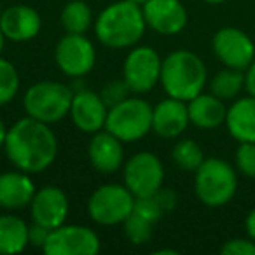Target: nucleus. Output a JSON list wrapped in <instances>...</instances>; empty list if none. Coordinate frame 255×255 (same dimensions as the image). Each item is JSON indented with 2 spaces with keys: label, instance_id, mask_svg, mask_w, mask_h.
Returning <instances> with one entry per match:
<instances>
[{
  "label": "nucleus",
  "instance_id": "obj_3",
  "mask_svg": "<svg viewBox=\"0 0 255 255\" xmlns=\"http://www.w3.org/2000/svg\"><path fill=\"white\" fill-rule=\"evenodd\" d=\"M206 67L192 51H173L163 60L159 82L164 93L171 98L189 102L206 86Z\"/></svg>",
  "mask_w": 255,
  "mask_h": 255
},
{
  "label": "nucleus",
  "instance_id": "obj_12",
  "mask_svg": "<svg viewBox=\"0 0 255 255\" xmlns=\"http://www.w3.org/2000/svg\"><path fill=\"white\" fill-rule=\"evenodd\" d=\"M212 47L224 67L247 70L248 65L255 60L254 40L236 26H224L217 30L212 40Z\"/></svg>",
  "mask_w": 255,
  "mask_h": 255
},
{
  "label": "nucleus",
  "instance_id": "obj_18",
  "mask_svg": "<svg viewBox=\"0 0 255 255\" xmlns=\"http://www.w3.org/2000/svg\"><path fill=\"white\" fill-rule=\"evenodd\" d=\"M124 142H121L112 133L96 131L88 147V157L91 166L103 175L116 173L124 164Z\"/></svg>",
  "mask_w": 255,
  "mask_h": 255
},
{
  "label": "nucleus",
  "instance_id": "obj_37",
  "mask_svg": "<svg viewBox=\"0 0 255 255\" xmlns=\"http://www.w3.org/2000/svg\"><path fill=\"white\" fill-rule=\"evenodd\" d=\"M154 254H156V255H177L178 252L177 250H168V248H166V250H156Z\"/></svg>",
  "mask_w": 255,
  "mask_h": 255
},
{
  "label": "nucleus",
  "instance_id": "obj_5",
  "mask_svg": "<svg viewBox=\"0 0 255 255\" xmlns=\"http://www.w3.org/2000/svg\"><path fill=\"white\" fill-rule=\"evenodd\" d=\"M72 98L74 93L63 82L40 81L26 89L23 107L28 117L46 124H54L70 114Z\"/></svg>",
  "mask_w": 255,
  "mask_h": 255
},
{
  "label": "nucleus",
  "instance_id": "obj_16",
  "mask_svg": "<svg viewBox=\"0 0 255 255\" xmlns=\"http://www.w3.org/2000/svg\"><path fill=\"white\" fill-rule=\"evenodd\" d=\"M42 18L33 7L16 4L0 12V30L12 42H26L39 35Z\"/></svg>",
  "mask_w": 255,
  "mask_h": 255
},
{
  "label": "nucleus",
  "instance_id": "obj_30",
  "mask_svg": "<svg viewBox=\"0 0 255 255\" xmlns=\"http://www.w3.org/2000/svg\"><path fill=\"white\" fill-rule=\"evenodd\" d=\"M128 93H131V91H129V88H128V84L124 82V79H123V81L109 82V84L102 89L100 96H102V100L105 102V105L110 109V107L117 105V103H121L123 100H126Z\"/></svg>",
  "mask_w": 255,
  "mask_h": 255
},
{
  "label": "nucleus",
  "instance_id": "obj_14",
  "mask_svg": "<svg viewBox=\"0 0 255 255\" xmlns=\"http://www.w3.org/2000/svg\"><path fill=\"white\" fill-rule=\"evenodd\" d=\"M142 12L147 26L159 35H177L187 25V9L180 0H147Z\"/></svg>",
  "mask_w": 255,
  "mask_h": 255
},
{
  "label": "nucleus",
  "instance_id": "obj_26",
  "mask_svg": "<svg viewBox=\"0 0 255 255\" xmlns=\"http://www.w3.org/2000/svg\"><path fill=\"white\" fill-rule=\"evenodd\" d=\"M19 91V74L11 61L0 58V107L14 100Z\"/></svg>",
  "mask_w": 255,
  "mask_h": 255
},
{
  "label": "nucleus",
  "instance_id": "obj_1",
  "mask_svg": "<svg viewBox=\"0 0 255 255\" xmlns=\"http://www.w3.org/2000/svg\"><path fill=\"white\" fill-rule=\"evenodd\" d=\"M4 150L16 170L42 173L58 156V138L49 124L23 117L7 129Z\"/></svg>",
  "mask_w": 255,
  "mask_h": 255
},
{
  "label": "nucleus",
  "instance_id": "obj_31",
  "mask_svg": "<svg viewBox=\"0 0 255 255\" xmlns=\"http://www.w3.org/2000/svg\"><path fill=\"white\" fill-rule=\"evenodd\" d=\"M222 255H255V241L250 238H233L220 248Z\"/></svg>",
  "mask_w": 255,
  "mask_h": 255
},
{
  "label": "nucleus",
  "instance_id": "obj_33",
  "mask_svg": "<svg viewBox=\"0 0 255 255\" xmlns=\"http://www.w3.org/2000/svg\"><path fill=\"white\" fill-rule=\"evenodd\" d=\"M156 198H157V201H159V205L163 206L164 212H170V210H173L175 206H177V196H175V192L170 191V189L161 187L159 191L156 192Z\"/></svg>",
  "mask_w": 255,
  "mask_h": 255
},
{
  "label": "nucleus",
  "instance_id": "obj_6",
  "mask_svg": "<svg viewBox=\"0 0 255 255\" xmlns=\"http://www.w3.org/2000/svg\"><path fill=\"white\" fill-rule=\"evenodd\" d=\"M121 142H136L152 129V107L142 98L123 100L110 107L105 128Z\"/></svg>",
  "mask_w": 255,
  "mask_h": 255
},
{
  "label": "nucleus",
  "instance_id": "obj_4",
  "mask_svg": "<svg viewBox=\"0 0 255 255\" xmlns=\"http://www.w3.org/2000/svg\"><path fill=\"white\" fill-rule=\"evenodd\" d=\"M194 173V192L203 205L219 208L227 205L236 194L238 177L227 161L220 157H205Z\"/></svg>",
  "mask_w": 255,
  "mask_h": 255
},
{
  "label": "nucleus",
  "instance_id": "obj_2",
  "mask_svg": "<svg viewBox=\"0 0 255 255\" xmlns=\"http://www.w3.org/2000/svg\"><path fill=\"white\" fill-rule=\"evenodd\" d=\"M147 28L142 5L119 0L107 5L95 23L96 39L110 49L135 47Z\"/></svg>",
  "mask_w": 255,
  "mask_h": 255
},
{
  "label": "nucleus",
  "instance_id": "obj_28",
  "mask_svg": "<svg viewBox=\"0 0 255 255\" xmlns=\"http://www.w3.org/2000/svg\"><path fill=\"white\" fill-rule=\"evenodd\" d=\"M236 168L241 175L248 178H255V143L254 142H240L234 154Z\"/></svg>",
  "mask_w": 255,
  "mask_h": 255
},
{
  "label": "nucleus",
  "instance_id": "obj_8",
  "mask_svg": "<svg viewBox=\"0 0 255 255\" xmlns=\"http://www.w3.org/2000/svg\"><path fill=\"white\" fill-rule=\"evenodd\" d=\"M123 178L135 198H149L163 187V163L152 152H136L124 163Z\"/></svg>",
  "mask_w": 255,
  "mask_h": 255
},
{
  "label": "nucleus",
  "instance_id": "obj_7",
  "mask_svg": "<svg viewBox=\"0 0 255 255\" xmlns=\"http://www.w3.org/2000/svg\"><path fill=\"white\" fill-rule=\"evenodd\" d=\"M135 196L126 185L105 184L100 185L88 199V213L93 222L100 226H117L131 215Z\"/></svg>",
  "mask_w": 255,
  "mask_h": 255
},
{
  "label": "nucleus",
  "instance_id": "obj_40",
  "mask_svg": "<svg viewBox=\"0 0 255 255\" xmlns=\"http://www.w3.org/2000/svg\"><path fill=\"white\" fill-rule=\"evenodd\" d=\"M129 2H133V4H136V5H143L147 0H129Z\"/></svg>",
  "mask_w": 255,
  "mask_h": 255
},
{
  "label": "nucleus",
  "instance_id": "obj_25",
  "mask_svg": "<svg viewBox=\"0 0 255 255\" xmlns=\"http://www.w3.org/2000/svg\"><path fill=\"white\" fill-rule=\"evenodd\" d=\"M171 159L180 170L196 171L205 161V154H203V149L194 140L184 138L175 143L173 150H171Z\"/></svg>",
  "mask_w": 255,
  "mask_h": 255
},
{
  "label": "nucleus",
  "instance_id": "obj_17",
  "mask_svg": "<svg viewBox=\"0 0 255 255\" xmlns=\"http://www.w3.org/2000/svg\"><path fill=\"white\" fill-rule=\"evenodd\" d=\"M189 124L187 102L168 96L152 109V131L161 138H177Z\"/></svg>",
  "mask_w": 255,
  "mask_h": 255
},
{
  "label": "nucleus",
  "instance_id": "obj_20",
  "mask_svg": "<svg viewBox=\"0 0 255 255\" xmlns=\"http://www.w3.org/2000/svg\"><path fill=\"white\" fill-rule=\"evenodd\" d=\"M189 121L199 129H215L226 124L227 107L212 93H199L187 102Z\"/></svg>",
  "mask_w": 255,
  "mask_h": 255
},
{
  "label": "nucleus",
  "instance_id": "obj_36",
  "mask_svg": "<svg viewBox=\"0 0 255 255\" xmlns=\"http://www.w3.org/2000/svg\"><path fill=\"white\" fill-rule=\"evenodd\" d=\"M7 129H9V128H5L4 121L0 119V149H4V143H5V136H7Z\"/></svg>",
  "mask_w": 255,
  "mask_h": 255
},
{
  "label": "nucleus",
  "instance_id": "obj_29",
  "mask_svg": "<svg viewBox=\"0 0 255 255\" xmlns=\"http://www.w3.org/2000/svg\"><path fill=\"white\" fill-rule=\"evenodd\" d=\"M135 215L142 217V219L149 220V222L156 224L161 219V215L164 213L163 206L159 205L156 194L149 196V198H135V206H133V212Z\"/></svg>",
  "mask_w": 255,
  "mask_h": 255
},
{
  "label": "nucleus",
  "instance_id": "obj_32",
  "mask_svg": "<svg viewBox=\"0 0 255 255\" xmlns=\"http://www.w3.org/2000/svg\"><path fill=\"white\" fill-rule=\"evenodd\" d=\"M49 233H51V229L33 222L32 226H28V245H32V247H35V248H42L44 245H46Z\"/></svg>",
  "mask_w": 255,
  "mask_h": 255
},
{
  "label": "nucleus",
  "instance_id": "obj_19",
  "mask_svg": "<svg viewBox=\"0 0 255 255\" xmlns=\"http://www.w3.org/2000/svg\"><path fill=\"white\" fill-rule=\"evenodd\" d=\"M37 189L30 173L21 170L0 173V206L5 210H21L30 206Z\"/></svg>",
  "mask_w": 255,
  "mask_h": 255
},
{
  "label": "nucleus",
  "instance_id": "obj_23",
  "mask_svg": "<svg viewBox=\"0 0 255 255\" xmlns=\"http://www.w3.org/2000/svg\"><path fill=\"white\" fill-rule=\"evenodd\" d=\"M245 88V70L226 67L224 70L217 72L210 81V93L220 100H233Z\"/></svg>",
  "mask_w": 255,
  "mask_h": 255
},
{
  "label": "nucleus",
  "instance_id": "obj_27",
  "mask_svg": "<svg viewBox=\"0 0 255 255\" xmlns=\"http://www.w3.org/2000/svg\"><path fill=\"white\" fill-rule=\"evenodd\" d=\"M152 227H154L152 222L135 215V213H131V215L124 220V233H126L128 240L131 241L133 245H143L147 241H150V238H152Z\"/></svg>",
  "mask_w": 255,
  "mask_h": 255
},
{
  "label": "nucleus",
  "instance_id": "obj_21",
  "mask_svg": "<svg viewBox=\"0 0 255 255\" xmlns=\"http://www.w3.org/2000/svg\"><path fill=\"white\" fill-rule=\"evenodd\" d=\"M226 126L236 142L255 143V96L238 98L227 109Z\"/></svg>",
  "mask_w": 255,
  "mask_h": 255
},
{
  "label": "nucleus",
  "instance_id": "obj_10",
  "mask_svg": "<svg viewBox=\"0 0 255 255\" xmlns=\"http://www.w3.org/2000/svg\"><path fill=\"white\" fill-rule=\"evenodd\" d=\"M54 61L68 77H84L96 65V49L84 33H67L54 47Z\"/></svg>",
  "mask_w": 255,
  "mask_h": 255
},
{
  "label": "nucleus",
  "instance_id": "obj_34",
  "mask_svg": "<svg viewBox=\"0 0 255 255\" xmlns=\"http://www.w3.org/2000/svg\"><path fill=\"white\" fill-rule=\"evenodd\" d=\"M245 89L248 91V95L255 96V60L245 70Z\"/></svg>",
  "mask_w": 255,
  "mask_h": 255
},
{
  "label": "nucleus",
  "instance_id": "obj_15",
  "mask_svg": "<svg viewBox=\"0 0 255 255\" xmlns=\"http://www.w3.org/2000/svg\"><path fill=\"white\" fill-rule=\"evenodd\" d=\"M107 114L109 107L102 100V96L96 95L95 91L82 89V91L74 93L70 105V117L72 123L77 129L82 133H93L100 131L105 128Z\"/></svg>",
  "mask_w": 255,
  "mask_h": 255
},
{
  "label": "nucleus",
  "instance_id": "obj_13",
  "mask_svg": "<svg viewBox=\"0 0 255 255\" xmlns=\"http://www.w3.org/2000/svg\"><path fill=\"white\" fill-rule=\"evenodd\" d=\"M70 203L63 189L56 185H46L35 192L30 203L32 220L47 229H56L67 222Z\"/></svg>",
  "mask_w": 255,
  "mask_h": 255
},
{
  "label": "nucleus",
  "instance_id": "obj_39",
  "mask_svg": "<svg viewBox=\"0 0 255 255\" xmlns=\"http://www.w3.org/2000/svg\"><path fill=\"white\" fill-rule=\"evenodd\" d=\"M4 40H5V35L2 33V30H0V53H2V49H4Z\"/></svg>",
  "mask_w": 255,
  "mask_h": 255
},
{
  "label": "nucleus",
  "instance_id": "obj_22",
  "mask_svg": "<svg viewBox=\"0 0 255 255\" xmlns=\"http://www.w3.org/2000/svg\"><path fill=\"white\" fill-rule=\"evenodd\" d=\"M28 245V226L16 215H0V255L23 252Z\"/></svg>",
  "mask_w": 255,
  "mask_h": 255
},
{
  "label": "nucleus",
  "instance_id": "obj_11",
  "mask_svg": "<svg viewBox=\"0 0 255 255\" xmlns=\"http://www.w3.org/2000/svg\"><path fill=\"white\" fill-rule=\"evenodd\" d=\"M100 247L98 234L91 227L61 224L56 229H51L42 252L46 255H96Z\"/></svg>",
  "mask_w": 255,
  "mask_h": 255
},
{
  "label": "nucleus",
  "instance_id": "obj_35",
  "mask_svg": "<svg viewBox=\"0 0 255 255\" xmlns=\"http://www.w3.org/2000/svg\"><path fill=\"white\" fill-rule=\"evenodd\" d=\"M245 227H247V234L250 240L255 241V208L248 212L247 219H245Z\"/></svg>",
  "mask_w": 255,
  "mask_h": 255
},
{
  "label": "nucleus",
  "instance_id": "obj_38",
  "mask_svg": "<svg viewBox=\"0 0 255 255\" xmlns=\"http://www.w3.org/2000/svg\"><path fill=\"white\" fill-rule=\"evenodd\" d=\"M203 2H206V4H210V5H219V4H224L226 0H203Z\"/></svg>",
  "mask_w": 255,
  "mask_h": 255
},
{
  "label": "nucleus",
  "instance_id": "obj_9",
  "mask_svg": "<svg viewBox=\"0 0 255 255\" xmlns=\"http://www.w3.org/2000/svg\"><path fill=\"white\" fill-rule=\"evenodd\" d=\"M163 60L149 46H135L123 65V79L131 93H149L159 82Z\"/></svg>",
  "mask_w": 255,
  "mask_h": 255
},
{
  "label": "nucleus",
  "instance_id": "obj_24",
  "mask_svg": "<svg viewBox=\"0 0 255 255\" xmlns=\"http://www.w3.org/2000/svg\"><path fill=\"white\" fill-rule=\"evenodd\" d=\"M60 19L67 33H86L93 25V11L84 0H72L63 7Z\"/></svg>",
  "mask_w": 255,
  "mask_h": 255
}]
</instances>
